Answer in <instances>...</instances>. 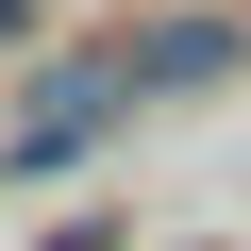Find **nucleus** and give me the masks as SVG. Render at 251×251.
I'll use <instances>...</instances> for the list:
<instances>
[{"label":"nucleus","mask_w":251,"mask_h":251,"mask_svg":"<svg viewBox=\"0 0 251 251\" xmlns=\"http://www.w3.org/2000/svg\"><path fill=\"white\" fill-rule=\"evenodd\" d=\"M34 17H50V0H0V67H34Z\"/></svg>","instance_id":"7ed1b4c3"},{"label":"nucleus","mask_w":251,"mask_h":251,"mask_svg":"<svg viewBox=\"0 0 251 251\" xmlns=\"http://www.w3.org/2000/svg\"><path fill=\"white\" fill-rule=\"evenodd\" d=\"M117 67H134V100H218L251 67V0H168V17L117 34Z\"/></svg>","instance_id":"f03ea898"},{"label":"nucleus","mask_w":251,"mask_h":251,"mask_svg":"<svg viewBox=\"0 0 251 251\" xmlns=\"http://www.w3.org/2000/svg\"><path fill=\"white\" fill-rule=\"evenodd\" d=\"M117 117H134V67H117V50H84V67H34V84H17V117H0V184H50V168H84Z\"/></svg>","instance_id":"f257e3e1"}]
</instances>
